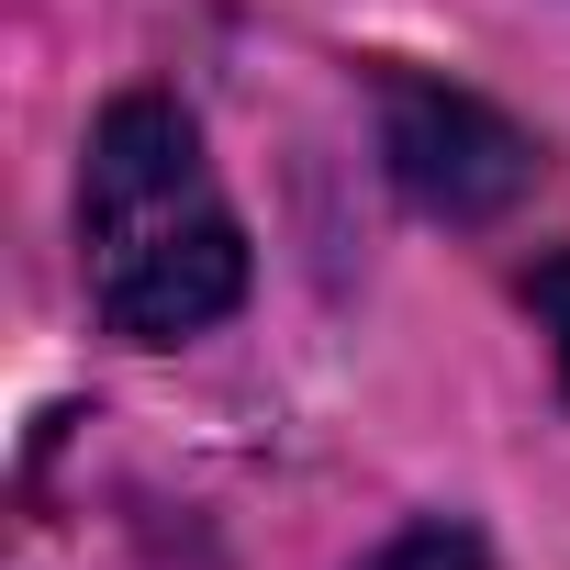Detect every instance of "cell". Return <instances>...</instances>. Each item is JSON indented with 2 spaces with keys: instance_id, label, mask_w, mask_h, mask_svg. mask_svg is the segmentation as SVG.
<instances>
[{
  "instance_id": "cell-2",
  "label": "cell",
  "mask_w": 570,
  "mask_h": 570,
  "mask_svg": "<svg viewBox=\"0 0 570 570\" xmlns=\"http://www.w3.org/2000/svg\"><path fill=\"white\" fill-rule=\"evenodd\" d=\"M381 157H392L403 202L436 213V224H503L537 190V168H548L514 112H492L481 90L414 79V68L381 79Z\"/></svg>"
},
{
  "instance_id": "cell-3",
  "label": "cell",
  "mask_w": 570,
  "mask_h": 570,
  "mask_svg": "<svg viewBox=\"0 0 570 570\" xmlns=\"http://www.w3.org/2000/svg\"><path fill=\"white\" fill-rule=\"evenodd\" d=\"M370 570H492V559H481V537H470V525H403Z\"/></svg>"
},
{
  "instance_id": "cell-4",
  "label": "cell",
  "mask_w": 570,
  "mask_h": 570,
  "mask_svg": "<svg viewBox=\"0 0 570 570\" xmlns=\"http://www.w3.org/2000/svg\"><path fill=\"white\" fill-rule=\"evenodd\" d=\"M525 303H537V325H548V347H559V381H570V246H559V257H537Z\"/></svg>"
},
{
  "instance_id": "cell-1",
  "label": "cell",
  "mask_w": 570,
  "mask_h": 570,
  "mask_svg": "<svg viewBox=\"0 0 570 570\" xmlns=\"http://www.w3.org/2000/svg\"><path fill=\"white\" fill-rule=\"evenodd\" d=\"M79 257H90V314L135 347H179L235 314L246 292V235L213 190L202 124L157 90H124L90 124L79 168Z\"/></svg>"
}]
</instances>
